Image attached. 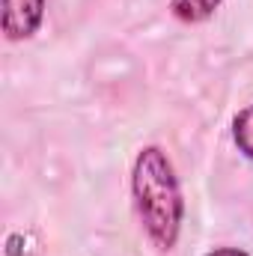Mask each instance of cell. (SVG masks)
I'll use <instances>...</instances> for the list:
<instances>
[{"instance_id":"6da1fadb","label":"cell","mask_w":253,"mask_h":256,"mask_svg":"<svg viewBox=\"0 0 253 256\" xmlns=\"http://www.w3.org/2000/svg\"><path fill=\"white\" fill-rule=\"evenodd\" d=\"M131 196L149 242L158 250H173L185 224V196L173 161L161 146H143L131 167Z\"/></svg>"},{"instance_id":"7a4b0ae2","label":"cell","mask_w":253,"mask_h":256,"mask_svg":"<svg viewBox=\"0 0 253 256\" xmlns=\"http://www.w3.org/2000/svg\"><path fill=\"white\" fill-rule=\"evenodd\" d=\"M45 0H3V33L9 42H24L39 33Z\"/></svg>"},{"instance_id":"3957f363","label":"cell","mask_w":253,"mask_h":256,"mask_svg":"<svg viewBox=\"0 0 253 256\" xmlns=\"http://www.w3.org/2000/svg\"><path fill=\"white\" fill-rule=\"evenodd\" d=\"M224 0H170V12L182 24H202L208 21Z\"/></svg>"},{"instance_id":"277c9868","label":"cell","mask_w":253,"mask_h":256,"mask_svg":"<svg viewBox=\"0 0 253 256\" xmlns=\"http://www.w3.org/2000/svg\"><path fill=\"white\" fill-rule=\"evenodd\" d=\"M232 140H236L238 152L253 161V104H248L244 110L236 114V120H232Z\"/></svg>"},{"instance_id":"5b68a950","label":"cell","mask_w":253,"mask_h":256,"mask_svg":"<svg viewBox=\"0 0 253 256\" xmlns=\"http://www.w3.org/2000/svg\"><path fill=\"white\" fill-rule=\"evenodd\" d=\"M206 256H250V254L242 250V248H214V250H208Z\"/></svg>"}]
</instances>
